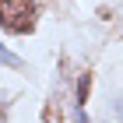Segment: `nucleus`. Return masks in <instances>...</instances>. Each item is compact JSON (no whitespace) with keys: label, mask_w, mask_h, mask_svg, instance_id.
I'll use <instances>...</instances> for the list:
<instances>
[{"label":"nucleus","mask_w":123,"mask_h":123,"mask_svg":"<svg viewBox=\"0 0 123 123\" xmlns=\"http://www.w3.org/2000/svg\"><path fill=\"white\" fill-rule=\"evenodd\" d=\"M35 4L32 0H0V25L14 35H25V32L35 28Z\"/></svg>","instance_id":"f257e3e1"},{"label":"nucleus","mask_w":123,"mask_h":123,"mask_svg":"<svg viewBox=\"0 0 123 123\" xmlns=\"http://www.w3.org/2000/svg\"><path fill=\"white\" fill-rule=\"evenodd\" d=\"M88 88H92V74H85L81 81H77V102H81V105L88 102Z\"/></svg>","instance_id":"f03ea898"},{"label":"nucleus","mask_w":123,"mask_h":123,"mask_svg":"<svg viewBox=\"0 0 123 123\" xmlns=\"http://www.w3.org/2000/svg\"><path fill=\"white\" fill-rule=\"evenodd\" d=\"M116 113H120V123H123V102H120V105H116Z\"/></svg>","instance_id":"7ed1b4c3"}]
</instances>
